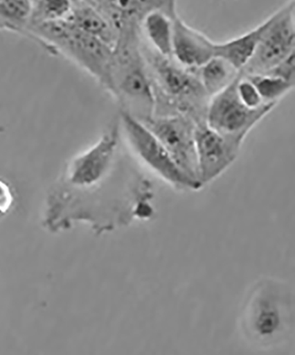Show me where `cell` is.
Returning a JSON list of instances; mask_svg holds the SVG:
<instances>
[{
  "label": "cell",
  "instance_id": "1",
  "mask_svg": "<svg viewBox=\"0 0 295 355\" xmlns=\"http://www.w3.org/2000/svg\"><path fill=\"white\" fill-rule=\"evenodd\" d=\"M239 328L244 340L256 349L271 350L289 341L294 329V293L277 277L257 279L241 306Z\"/></svg>",
  "mask_w": 295,
  "mask_h": 355
},
{
  "label": "cell",
  "instance_id": "2",
  "mask_svg": "<svg viewBox=\"0 0 295 355\" xmlns=\"http://www.w3.org/2000/svg\"><path fill=\"white\" fill-rule=\"evenodd\" d=\"M142 52L153 87L154 116H184L196 125L205 123L211 97L195 71L186 69L172 57L159 55L143 36Z\"/></svg>",
  "mask_w": 295,
  "mask_h": 355
},
{
  "label": "cell",
  "instance_id": "3",
  "mask_svg": "<svg viewBox=\"0 0 295 355\" xmlns=\"http://www.w3.org/2000/svg\"><path fill=\"white\" fill-rule=\"evenodd\" d=\"M109 93L122 109L141 122L154 116L153 87L142 52L141 26L118 31L113 49Z\"/></svg>",
  "mask_w": 295,
  "mask_h": 355
},
{
  "label": "cell",
  "instance_id": "4",
  "mask_svg": "<svg viewBox=\"0 0 295 355\" xmlns=\"http://www.w3.org/2000/svg\"><path fill=\"white\" fill-rule=\"evenodd\" d=\"M28 39L51 55L64 56L109 91L113 46L66 20L30 25Z\"/></svg>",
  "mask_w": 295,
  "mask_h": 355
},
{
  "label": "cell",
  "instance_id": "5",
  "mask_svg": "<svg viewBox=\"0 0 295 355\" xmlns=\"http://www.w3.org/2000/svg\"><path fill=\"white\" fill-rule=\"evenodd\" d=\"M120 128L114 122L91 147L75 155L65 168L59 185L51 194L69 198L84 194L115 173L118 159Z\"/></svg>",
  "mask_w": 295,
  "mask_h": 355
},
{
  "label": "cell",
  "instance_id": "6",
  "mask_svg": "<svg viewBox=\"0 0 295 355\" xmlns=\"http://www.w3.org/2000/svg\"><path fill=\"white\" fill-rule=\"evenodd\" d=\"M120 132L137 159L177 191H198L202 185L180 169L153 132L139 120L120 110Z\"/></svg>",
  "mask_w": 295,
  "mask_h": 355
},
{
  "label": "cell",
  "instance_id": "7",
  "mask_svg": "<svg viewBox=\"0 0 295 355\" xmlns=\"http://www.w3.org/2000/svg\"><path fill=\"white\" fill-rule=\"evenodd\" d=\"M237 78L220 93L211 98L206 123L224 137L242 146L252 129L268 116L277 104L265 103L256 110L244 105L236 93Z\"/></svg>",
  "mask_w": 295,
  "mask_h": 355
},
{
  "label": "cell",
  "instance_id": "8",
  "mask_svg": "<svg viewBox=\"0 0 295 355\" xmlns=\"http://www.w3.org/2000/svg\"><path fill=\"white\" fill-rule=\"evenodd\" d=\"M295 51V2L285 5L265 21V30L255 53L241 71L244 75L263 74Z\"/></svg>",
  "mask_w": 295,
  "mask_h": 355
},
{
  "label": "cell",
  "instance_id": "9",
  "mask_svg": "<svg viewBox=\"0 0 295 355\" xmlns=\"http://www.w3.org/2000/svg\"><path fill=\"white\" fill-rule=\"evenodd\" d=\"M142 123L157 136L180 169L199 182L195 145L196 123L184 116H153Z\"/></svg>",
  "mask_w": 295,
  "mask_h": 355
},
{
  "label": "cell",
  "instance_id": "10",
  "mask_svg": "<svg viewBox=\"0 0 295 355\" xmlns=\"http://www.w3.org/2000/svg\"><path fill=\"white\" fill-rule=\"evenodd\" d=\"M195 145L202 186L221 176L235 162L242 147L209 128L207 123L196 125Z\"/></svg>",
  "mask_w": 295,
  "mask_h": 355
},
{
  "label": "cell",
  "instance_id": "11",
  "mask_svg": "<svg viewBox=\"0 0 295 355\" xmlns=\"http://www.w3.org/2000/svg\"><path fill=\"white\" fill-rule=\"evenodd\" d=\"M217 42L184 21H173L172 58L186 69L196 71L215 56Z\"/></svg>",
  "mask_w": 295,
  "mask_h": 355
},
{
  "label": "cell",
  "instance_id": "12",
  "mask_svg": "<svg viewBox=\"0 0 295 355\" xmlns=\"http://www.w3.org/2000/svg\"><path fill=\"white\" fill-rule=\"evenodd\" d=\"M107 18L118 31L122 28L141 26L151 11L165 9L176 11V0H84Z\"/></svg>",
  "mask_w": 295,
  "mask_h": 355
},
{
  "label": "cell",
  "instance_id": "13",
  "mask_svg": "<svg viewBox=\"0 0 295 355\" xmlns=\"http://www.w3.org/2000/svg\"><path fill=\"white\" fill-rule=\"evenodd\" d=\"M66 20L84 33L115 46L118 31L98 9L84 0H74L71 14Z\"/></svg>",
  "mask_w": 295,
  "mask_h": 355
},
{
  "label": "cell",
  "instance_id": "14",
  "mask_svg": "<svg viewBox=\"0 0 295 355\" xmlns=\"http://www.w3.org/2000/svg\"><path fill=\"white\" fill-rule=\"evenodd\" d=\"M177 15V10L157 9L148 12L141 24V33L151 49L168 58L172 57L173 21Z\"/></svg>",
  "mask_w": 295,
  "mask_h": 355
},
{
  "label": "cell",
  "instance_id": "15",
  "mask_svg": "<svg viewBox=\"0 0 295 355\" xmlns=\"http://www.w3.org/2000/svg\"><path fill=\"white\" fill-rule=\"evenodd\" d=\"M263 30H265V21L249 33L240 35L235 39L217 43L215 56L220 57L229 62L237 71H242L252 59Z\"/></svg>",
  "mask_w": 295,
  "mask_h": 355
},
{
  "label": "cell",
  "instance_id": "16",
  "mask_svg": "<svg viewBox=\"0 0 295 355\" xmlns=\"http://www.w3.org/2000/svg\"><path fill=\"white\" fill-rule=\"evenodd\" d=\"M195 72L206 93L211 98L233 83L240 73L229 62L217 56L209 60Z\"/></svg>",
  "mask_w": 295,
  "mask_h": 355
},
{
  "label": "cell",
  "instance_id": "17",
  "mask_svg": "<svg viewBox=\"0 0 295 355\" xmlns=\"http://www.w3.org/2000/svg\"><path fill=\"white\" fill-rule=\"evenodd\" d=\"M31 0H0V31L28 39Z\"/></svg>",
  "mask_w": 295,
  "mask_h": 355
},
{
  "label": "cell",
  "instance_id": "18",
  "mask_svg": "<svg viewBox=\"0 0 295 355\" xmlns=\"http://www.w3.org/2000/svg\"><path fill=\"white\" fill-rule=\"evenodd\" d=\"M73 4L74 0H31L30 26L65 20L71 14Z\"/></svg>",
  "mask_w": 295,
  "mask_h": 355
},
{
  "label": "cell",
  "instance_id": "19",
  "mask_svg": "<svg viewBox=\"0 0 295 355\" xmlns=\"http://www.w3.org/2000/svg\"><path fill=\"white\" fill-rule=\"evenodd\" d=\"M242 73V72H241ZM243 74V73H242ZM244 75V74H243ZM255 85L263 103H276L290 93L294 84L269 74L244 75Z\"/></svg>",
  "mask_w": 295,
  "mask_h": 355
},
{
  "label": "cell",
  "instance_id": "20",
  "mask_svg": "<svg viewBox=\"0 0 295 355\" xmlns=\"http://www.w3.org/2000/svg\"><path fill=\"white\" fill-rule=\"evenodd\" d=\"M236 93L241 103L249 109H258L265 104L263 103L262 97L260 96L255 85L241 71L236 81Z\"/></svg>",
  "mask_w": 295,
  "mask_h": 355
},
{
  "label": "cell",
  "instance_id": "21",
  "mask_svg": "<svg viewBox=\"0 0 295 355\" xmlns=\"http://www.w3.org/2000/svg\"><path fill=\"white\" fill-rule=\"evenodd\" d=\"M263 74H269L275 76L289 83L295 85V55L294 53L287 57L283 61L276 65L271 71L263 73Z\"/></svg>",
  "mask_w": 295,
  "mask_h": 355
},
{
  "label": "cell",
  "instance_id": "22",
  "mask_svg": "<svg viewBox=\"0 0 295 355\" xmlns=\"http://www.w3.org/2000/svg\"><path fill=\"white\" fill-rule=\"evenodd\" d=\"M15 205V193L6 180L0 178V215L10 212Z\"/></svg>",
  "mask_w": 295,
  "mask_h": 355
}]
</instances>
